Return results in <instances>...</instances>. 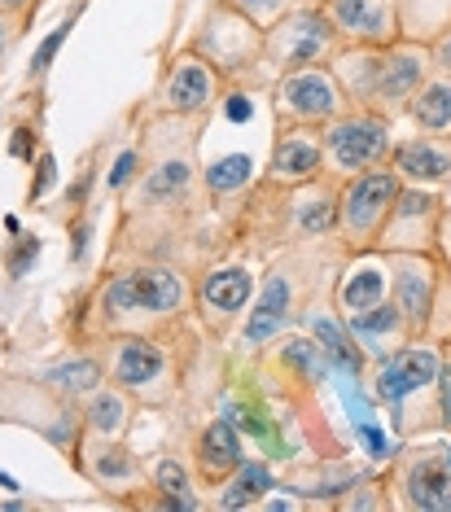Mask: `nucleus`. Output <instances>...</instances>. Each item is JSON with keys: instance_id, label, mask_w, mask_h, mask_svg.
Here are the masks:
<instances>
[{"instance_id": "nucleus-32", "label": "nucleus", "mask_w": 451, "mask_h": 512, "mask_svg": "<svg viewBox=\"0 0 451 512\" xmlns=\"http://www.w3.org/2000/svg\"><path fill=\"white\" fill-rule=\"evenodd\" d=\"M97 469L101 473H127V456L119 447H106V451H101V460H97Z\"/></svg>"}, {"instance_id": "nucleus-13", "label": "nucleus", "mask_w": 451, "mask_h": 512, "mask_svg": "<svg viewBox=\"0 0 451 512\" xmlns=\"http://www.w3.org/2000/svg\"><path fill=\"white\" fill-rule=\"evenodd\" d=\"M395 167L412 180H447L451 176V149L434 141H412L395 149Z\"/></svg>"}, {"instance_id": "nucleus-16", "label": "nucleus", "mask_w": 451, "mask_h": 512, "mask_svg": "<svg viewBox=\"0 0 451 512\" xmlns=\"http://www.w3.org/2000/svg\"><path fill=\"white\" fill-rule=\"evenodd\" d=\"M250 285L254 281H250L246 267H224V272H215L211 281L202 285V302L215 311H237V307H246Z\"/></svg>"}, {"instance_id": "nucleus-38", "label": "nucleus", "mask_w": 451, "mask_h": 512, "mask_svg": "<svg viewBox=\"0 0 451 512\" xmlns=\"http://www.w3.org/2000/svg\"><path fill=\"white\" fill-rule=\"evenodd\" d=\"M0 9L5 14H27V9H36V0H0Z\"/></svg>"}, {"instance_id": "nucleus-19", "label": "nucleus", "mask_w": 451, "mask_h": 512, "mask_svg": "<svg viewBox=\"0 0 451 512\" xmlns=\"http://www.w3.org/2000/svg\"><path fill=\"white\" fill-rule=\"evenodd\" d=\"M311 333L320 337V351H325V355L333 359V364H338V368L346 372V377H355V372H360V346H355L351 337H346L333 320H325V316L311 320Z\"/></svg>"}, {"instance_id": "nucleus-36", "label": "nucleus", "mask_w": 451, "mask_h": 512, "mask_svg": "<svg viewBox=\"0 0 451 512\" xmlns=\"http://www.w3.org/2000/svg\"><path fill=\"white\" fill-rule=\"evenodd\" d=\"M228 119H241V123H246V119H250V101H246V97H233V101H228Z\"/></svg>"}, {"instance_id": "nucleus-18", "label": "nucleus", "mask_w": 451, "mask_h": 512, "mask_svg": "<svg viewBox=\"0 0 451 512\" xmlns=\"http://www.w3.org/2000/svg\"><path fill=\"white\" fill-rule=\"evenodd\" d=\"M381 298H386V272H381V267H360L338 294L346 311H368V307H377Z\"/></svg>"}, {"instance_id": "nucleus-26", "label": "nucleus", "mask_w": 451, "mask_h": 512, "mask_svg": "<svg viewBox=\"0 0 451 512\" xmlns=\"http://www.w3.org/2000/svg\"><path fill=\"white\" fill-rule=\"evenodd\" d=\"M298 224H303V232H329L333 228V202L329 197H316L311 206H303Z\"/></svg>"}, {"instance_id": "nucleus-31", "label": "nucleus", "mask_w": 451, "mask_h": 512, "mask_svg": "<svg viewBox=\"0 0 451 512\" xmlns=\"http://www.w3.org/2000/svg\"><path fill=\"white\" fill-rule=\"evenodd\" d=\"M132 171H136V149H123L119 162H114V171H110V184L114 189H123V184L132 180Z\"/></svg>"}, {"instance_id": "nucleus-6", "label": "nucleus", "mask_w": 451, "mask_h": 512, "mask_svg": "<svg viewBox=\"0 0 451 512\" xmlns=\"http://www.w3.org/2000/svg\"><path fill=\"white\" fill-rule=\"evenodd\" d=\"M333 31H338V27L329 22L325 9H307V14L285 18L281 27H276V44H281L285 66H307V62H316V57L329 49Z\"/></svg>"}, {"instance_id": "nucleus-20", "label": "nucleus", "mask_w": 451, "mask_h": 512, "mask_svg": "<svg viewBox=\"0 0 451 512\" xmlns=\"http://www.w3.org/2000/svg\"><path fill=\"white\" fill-rule=\"evenodd\" d=\"M268 486H272V473L263 469V464H241V473L233 477V491L224 495V508H246L268 491Z\"/></svg>"}, {"instance_id": "nucleus-33", "label": "nucleus", "mask_w": 451, "mask_h": 512, "mask_svg": "<svg viewBox=\"0 0 451 512\" xmlns=\"http://www.w3.org/2000/svg\"><path fill=\"white\" fill-rule=\"evenodd\" d=\"M360 434L368 438V451H373V456H390V442H386V434H377V429L373 425H360Z\"/></svg>"}, {"instance_id": "nucleus-4", "label": "nucleus", "mask_w": 451, "mask_h": 512, "mask_svg": "<svg viewBox=\"0 0 451 512\" xmlns=\"http://www.w3.org/2000/svg\"><path fill=\"white\" fill-rule=\"evenodd\" d=\"M110 307L119 311H176L184 302V285L176 272H158V267H145V272H127L110 285Z\"/></svg>"}, {"instance_id": "nucleus-15", "label": "nucleus", "mask_w": 451, "mask_h": 512, "mask_svg": "<svg viewBox=\"0 0 451 512\" xmlns=\"http://www.w3.org/2000/svg\"><path fill=\"white\" fill-rule=\"evenodd\" d=\"M408 114L425 132H451V79H434L408 101Z\"/></svg>"}, {"instance_id": "nucleus-39", "label": "nucleus", "mask_w": 451, "mask_h": 512, "mask_svg": "<svg viewBox=\"0 0 451 512\" xmlns=\"http://www.w3.org/2000/svg\"><path fill=\"white\" fill-rule=\"evenodd\" d=\"M443 407H447V425H451V372L443 377Z\"/></svg>"}, {"instance_id": "nucleus-5", "label": "nucleus", "mask_w": 451, "mask_h": 512, "mask_svg": "<svg viewBox=\"0 0 451 512\" xmlns=\"http://www.w3.org/2000/svg\"><path fill=\"white\" fill-rule=\"evenodd\" d=\"M403 491H408L412 508H430V512L451 508V447L421 451L416 460H408Z\"/></svg>"}, {"instance_id": "nucleus-1", "label": "nucleus", "mask_w": 451, "mask_h": 512, "mask_svg": "<svg viewBox=\"0 0 451 512\" xmlns=\"http://www.w3.org/2000/svg\"><path fill=\"white\" fill-rule=\"evenodd\" d=\"M395 202H399V180L390 171H364L342 197V228L351 232V241L377 237L386 215L395 211Z\"/></svg>"}, {"instance_id": "nucleus-9", "label": "nucleus", "mask_w": 451, "mask_h": 512, "mask_svg": "<svg viewBox=\"0 0 451 512\" xmlns=\"http://www.w3.org/2000/svg\"><path fill=\"white\" fill-rule=\"evenodd\" d=\"M215 92L211 71L198 62V57H180V66L167 79V106L171 110H202Z\"/></svg>"}, {"instance_id": "nucleus-12", "label": "nucleus", "mask_w": 451, "mask_h": 512, "mask_svg": "<svg viewBox=\"0 0 451 512\" xmlns=\"http://www.w3.org/2000/svg\"><path fill=\"white\" fill-rule=\"evenodd\" d=\"M320 167V145L307 136H281L272 149V176L276 180H311Z\"/></svg>"}, {"instance_id": "nucleus-17", "label": "nucleus", "mask_w": 451, "mask_h": 512, "mask_svg": "<svg viewBox=\"0 0 451 512\" xmlns=\"http://www.w3.org/2000/svg\"><path fill=\"white\" fill-rule=\"evenodd\" d=\"M399 311L403 320L412 324H425V316H430V267L425 263H408L399 276Z\"/></svg>"}, {"instance_id": "nucleus-27", "label": "nucleus", "mask_w": 451, "mask_h": 512, "mask_svg": "<svg viewBox=\"0 0 451 512\" xmlns=\"http://www.w3.org/2000/svg\"><path fill=\"white\" fill-rule=\"evenodd\" d=\"M66 36H71V22H62V27H57V31H53V36H49V40H44V44H40L36 62H31V75H44V71H49V66H53V53H57V49H62V40H66Z\"/></svg>"}, {"instance_id": "nucleus-25", "label": "nucleus", "mask_w": 451, "mask_h": 512, "mask_svg": "<svg viewBox=\"0 0 451 512\" xmlns=\"http://www.w3.org/2000/svg\"><path fill=\"white\" fill-rule=\"evenodd\" d=\"M285 359H289V364L303 368V377H311V381L325 377V359H320V351H316L311 342H294V346L285 351Z\"/></svg>"}, {"instance_id": "nucleus-23", "label": "nucleus", "mask_w": 451, "mask_h": 512, "mask_svg": "<svg viewBox=\"0 0 451 512\" xmlns=\"http://www.w3.org/2000/svg\"><path fill=\"white\" fill-rule=\"evenodd\" d=\"M184 184H189V167H184V162H167V167H158L154 176H149L145 197L149 202H163L167 193H180Z\"/></svg>"}, {"instance_id": "nucleus-2", "label": "nucleus", "mask_w": 451, "mask_h": 512, "mask_svg": "<svg viewBox=\"0 0 451 512\" xmlns=\"http://www.w3.org/2000/svg\"><path fill=\"white\" fill-rule=\"evenodd\" d=\"M329 22L355 44H390L399 27V0H325Z\"/></svg>"}, {"instance_id": "nucleus-34", "label": "nucleus", "mask_w": 451, "mask_h": 512, "mask_svg": "<svg viewBox=\"0 0 451 512\" xmlns=\"http://www.w3.org/2000/svg\"><path fill=\"white\" fill-rule=\"evenodd\" d=\"M49 184H53V158L44 154V158H40V176H36V184H31V197H40L44 189H49Z\"/></svg>"}, {"instance_id": "nucleus-29", "label": "nucleus", "mask_w": 451, "mask_h": 512, "mask_svg": "<svg viewBox=\"0 0 451 512\" xmlns=\"http://www.w3.org/2000/svg\"><path fill=\"white\" fill-rule=\"evenodd\" d=\"M36 254H40V241H36V237H22V241H18V250L9 254V272L22 276V272H27V263L36 259Z\"/></svg>"}, {"instance_id": "nucleus-22", "label": "nucleus", "mask_w": 451, "mask_h": 512, "mask_svg": "<svg viewBox=\"0 0 451 512\" xmlns=\"http://www.w3.org/2000/svg\"><path fill=\"white\" fill-rule=\"evenodd\" d=\"M250 180V158L246 154H228L219 158L211 171H206V184H211L215 193H228V189H241V184Z\"/></svg>"}, {"instance_id": "nucleus-37", "label": "nucleus", "mask_w": 451, "mask_h": 512, "mask_svg": "<svg viewBox=\"0 0 451 512\" xmlns=\"http://www.w3.org/2000/svg\"><path fill=\"white\" fill-rule=\"evenodd\" d=\"M9 40H14V27H9L5 9H0V57H5V53H9Z\"/></svg>"}, {"instance_id": "nucleus-7", "label": "nucleus", "mask_w": 451, "mask_h": 512, "mask_svg": "<svg viewBox=\"0 0 451 512\" xmlns=\"http://www.w3.org/2000/svg\"><path fill=\"white\" fill-rule=\"evenodd\" d=\"M434 377H438V355H434V351H425V346H421V351H416V346H408V351L390 355L386 364H381L377 394H381L386 403H399L403 394L430 386Z\"/></svg>"}, {"instance_id": "nucleus-11", "label": "nucleus", "mask_w": 451, "mask_h": 512, "mask_svg": "<svg viewBox=\"0 0 451 512\" xmlns=\"http://www.w3.org/2000/svg\"><path fill=\"white\" fill-rule=\"evenodd\" d=\"M158 372H163V351L154 342H145V337L119 342V351H114V381L119 386H145Z\"/></svg>"}, {"instance_id": "nucleus-14", "label": "nucleus", "mask_w": 451, "mask_h": 512, "mask_svg": "<svg viewBox=\"0 0 451 512\" xmlns=\"http://www.w3.org/2000/svg\"><path fill=\"white\" fill-rule=\"evenodd\" d=\"M198 460L202 469L219 477V473H233L241 464V438H237V425L233 421H215L211 429L202 434V447H198Z\"/></svg>"}, {"instance_id": "nucleus-21", "label": "nucleus", "mask_w": 451, "mask_h": 512, "mask_svg": "<svg viewBox=\"0 0 451 512\" xmlns=\"http://www.w3.org/2000/svg\"><path fill=\"white\" fill-rule=\"evenodd\" d=\"M399 320H403L399 307H390V302H377V307H368V311H355L351 333L355 337H386V333L399 329Z\"/></svg>"}, {"instance_id": "nucleus-24", "label": "nucleus", "mask_w": 451, "mask_h": 512, "mask_svg": "<svg viewBox=\"0 0 451 512\" xmlns=\"http://www.w3.org/2000/svg\"><path fill=\"white\" fill-rule=\"evenodd\" d=\"M88 421H92V429H101V434H114V429L123 425V399L119 394H97Z\"/></svg>"}, {"instance_id": "nucleus-40", "label": "nucleus", "mask_w": 451, "mask_h": 512, "mask_svg": "<svg viewBox=\"0 0 451 512\" xmlns=\"http://www.w3.org/2000/svg\"><path fill=\"white\" fill-rule=\"evenodd\" d=\"M0 486H18V482H14V477H9V473H0Z\"/></svg>"}, {"instance_id": "nucleus-3", "label": "nucleus", "mask_w": 451, "mask_h": 512, "mask_svg": "<svg viewBox=\"0 0 451 512\" xmlns=\"http://www.w3.org/2000/svg\"><path fill=\"white\" fill-rule=\"evenodd\" d=\"M325 145H329L333 167L368 171L373 162L390 154V132H386V123H377V119H342L329 127Z\"/></svg>"}, {"instance_id": "nucleus-28", "label": "nucleus", "mask_w": 451, "mask_h": 512, "mask_svg": "<svg viewBox=\"0 0 451 512\" xmlns=\"http://www.w3.org/2000/svg\"><path fill=\"white\" fill-rule=\"evenodd\" d=\"M53 381H62V386H71V390H84L97 381V368L92 364H71V368H57L53 372Z\"/></svg>"}, {"instance_id": "nucleus-8", "label": "nucleus", "mask_w": 451, "mask_h": 512, "mask_svg": "<svg viewBox=\"0 0 451 512\" xmlns=\"http://www.w3.org/2000/svg\"><path fill=\"white\" fill-rule=\"evenodd\" d=\"M281 101L298 119H329V114L338 110V88H333V79L325 71L303 66V71H294L281 84Z\"/></svg>"}, {"instance_id": "nucleus-10", "label": "nucleus", "mask_w": 451, "mask_h": 512, "mask_svg": "<svg viewBox=\"0 0 451 512\" xmlns=\"http://www.w3.org/2000/svg\"><path fill=\"white\" fill-rule=\"evenodd\" d=\"M285 320H289V285L281 281V276H272L268 285H263V298H259V307L250 311V320H246V342H268V337H276L285 329Z\"/></svg>"}, {"instance_id": "nucleus-30", "label": "nucleus", "mask_w": 451, "mask_h": 512, "mask_svg": "<svg viewBox=\"0 0 451 512\" xmlns=\"http://www.w3.org/2000/svg\"><path fill=\"white\" fill-rule=\"evenodd\" d=\"M241 9H246L250 18H259V22H268V18H276L285 9V0H237Z\"/></svg>"}, {"instance_id": "nucleus-35", "label": "nucleus", "mask_w": 451, "mask_h": 512, "mask_svg": "<svg viewBox=\"0 0 451 512\" xmlns=\"http://www.w3.org/2000/svg\"><path fill=\"white\" fill-rule=\"evenodd\" d=\"M31 145H36V136H31L27 127H18V136H14V158H27Z\"/></svg>"}]
</instances>
